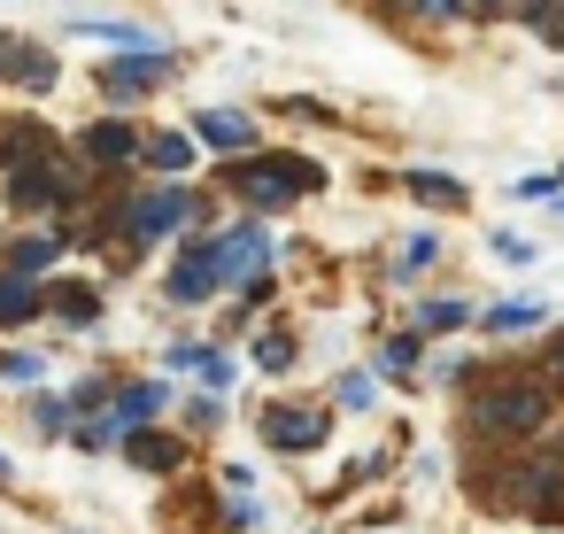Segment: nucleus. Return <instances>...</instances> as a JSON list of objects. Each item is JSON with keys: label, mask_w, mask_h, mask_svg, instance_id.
I'll list each match as a JSON object with an SVG mask.
<instances>
[{"label": "nucleus", "mask_w": 564, "mask_h": 534, "mask_svg": "<svg viewBox=\"0 0 564 534\" xmlns=\"http://www.w3.org/2000/svg\"><path fill=\"white\" fill-rule=\"evenodd\" d=\"M549 410H556V387H549V380H487V387L464 403V418H471L479 434H502V441L541 434Z\"/></svg>", "instance_id": "obj_1"}, {"label": "nucleus", "mask_w": 564, "mask_h": 534, "mask_svg": "<svg viewBox=\"0 0 564 534\" xmlns=\"http://www.w3.org/2000/svg\"><path fill=\"white\" fill-rule=\"evenodd\" d=\"M225 179H232V194H248L256 210H286V202H302V194L325 186V171H317L310 156H248V148H240V163H232Z\"/></svg>", "instance_id": "obj_2"}, {"label": "nucleus", "mask_w": 564, "mask_h": 534, "mask_svg": "<svg viewBox=\"0 0 564 534\" xmlns=\"http://www.w3.org/2000/svg\"><path fill=\"white\" fill-rule=\"evenodd\" d=\"M78 194H86V163H70L63 148L9 163V210H63V202H78Z\"/></svg>", "instance_id": "obj_3"}, {"label": "nucleus", "mask_w": 564, "mask_h": 534, "mask_svg": "<svg viewBox=\"0 0 564 534\" xmlns=\"http://www.w3.org/2000/svg\"><path fill=\"white\" fill-rule=\"evenodd\" d=\"M495 503H510L525 519H564V449H541V457L502 464V495Z\"/></svg>", "instance_id": "obj_4"}, {"label": "nucleus", "mask_w": 564, "mask_h": 534, "mask_svg": "<svg viewBox=\"0 0 564 534\" xmlns=\"http://www.w3.org/2000/svg\"><path fill=\"white\" fill-rule=\"evenodd\" d=\"M186 217H202V202H194L186 186H155V194H140V202L117 210V233L155 241V233H171V225H186Z\"/></svg>", "instance_id": "obj_5"}, {"label": "nucleus", "mask_w": 564, "mask_h": 534, "mask_svg": "<svg viewBox=\"0 0 564 534\" xmlns=\"http://www.w3.org/2000/svg\"><path fill=\"white\" fill-rule=\"evenodd\" d=\"M171 78V55L163 47H124L109 71H101V94L109 102H132V94H148V86H163Z\"/></svg>", "instance_id": "obj_6"}, {"label": "nucleus", "mask_w": 564, "mask_h": 534, "mask_svg": "<svg viewBox=\"0 0 564 534\" xmlns=\"http://www.w3.org/2000/svg\"><path fill=\"white\" fill-rule=\"evenodd\" d=\"M256 426H263V441H271V449H286V457H310V449H325V426H333V418L279 403V410H263Z\"/></svg>", "instance_id": "obj_7"}, {"label": "nucleus", "mask_w": 564, "mask_h": 534, "mask_svg": "<svg viewBox=\"0 0 564 534\" xmlns=\"http://www.w3.org/2000/svg\"><path fill=\"white\" fill-rule=\"evenodd\" d=\"M217 241H186V256H178V271H171V302H209L217 295Z\"/></svg>", "instance_id": "obj_8"}, {"label": "nucleus", "mask_w": 564, "mask_h": 534, "mask_svg": "<svg viewBox=\"0 0 564 534\" xmlns=\"http://www.w3.org/2000/svg\"><path fill=\"white\" fill-rule=\"evenodd\" d=\"M0 78L24 86V94H47L55 86V55L40 40H0Z\"/></svg>", "instance_id": "obj_9"}, {"label": "nucleus", "mask_w": 564, "mask_h": 534, "mask_svg": "<svg viewBox=\"0 0 564 534\" xmlns=\"http://www.w3.org/2000/svg\"><path fill=\"white\" fill-rule=\"evenodd\" d=\"M78 163H140V132H132L124 117L86 125V132H78Z\"/></svg>", "instance_id": "obj_10"}, {"label": "nucleus", "mask_w": 564, "mask_h": 534, "mask_svg": "<svg viewBox=\"0 0 564 534\" xmlns=\"http://www.w3.org/2000/svg\"><path fill=\"white\" fill-rule=\"evenodd\" d=\"M40 310H47L40 279H32V271H17V264H0V325H32Z\"/></svg>", "instance_id": "obj_11"}, {"label": "nucleus", "mask_w": 564, "mask_h": 534, "mask_svg": "<svg viewBox=\"0 0 564 534\" xmlns=\"http://www.w3.org/2000/svg\"><path fill=\"white\" fill-rule=\"evenodd\" d=\"M194 140H202V148H225V156H240V148L256 140V125H248L240 109H202V117H194Z\"/></svg>", "instance_id": "obj_12"}, {"label": "nucleus", "mask_w": 564, "mask_h": 534, "mask_svg": "<svg viewBox=\"0 0 564 534\" xmlns=\"http://www.w3.org/2000/svg\"><path fill=\"white\" fill-rule=\"evenodd\" d=\"M124 457H132L140 472H178V464H186V441H171V434H148V426H132V434H124Z\"/></svg>", "instance_id": "obj_13"}, {"label": "nucleus", "mask_w": 564, "mask_h": 534, "mask_svg": "<svg viewBox=\"0 0 564 534\" xmlns=\"http://www.w3.org/2000/svg\"><path fill=\"white\" fill-rule=\"evenodd\" d=\"M40 295H47V310H55L63 325H94V318H101V295H94L86 279H55V287H40Z\"/></svg>", "instance_id": "obj_14"}, {"label": "nucleus", "mask_w": 564, "mask_h": 534, "mask_svg": "<svg viewBox=\"0 0 564 534\" xmlns=\"http://www.w3.org/2000/svg\"><path fill=\"white\" fill-rule=\"evenodd\" d=\"M271 248H263V225H232V233H217V271H256Z\"/></svg>", "instance_id": "obj_15"}, {"label": "nucleus", "mask_w": 564, "mask_h": 534, "mask_svg": "<svg viewBox=\"0 0 564 534\" xmlns=\"http://www.w3.org/2000/svg\"><path fill=\"white\" fill-rule=\"evenodd\" d=\"M402 186H410L425 210H464V179H441V171H402Z\"/></svg>", "instance_id": "obj_16"}, {"label": "nucleus", "mask_w": 564, "mask_h": 534, "mask_svg": "<svg viewBox=\"0 0 564 534\" xmlns=\"http://www.w3.org/2000/svg\"><path fill=\"white\" fill-rule=\"evenodd\" d=\"M171 364H186V372H202V387L217 395V387H232V364L217 356V349H171Z\"/></svg>", "instance_id": "obj_17"}, {"label": "nucleus", "mask_w": 564, "mask_h": 534, "mask_svg": "<svg viewBox=\"0 0 564 534\" xmlns=\"http://www.w3.org/2000/svg\"><path fill=\"white\" fill-rule=\"evenodd\" d=\"M55 248H63V233H40V241H17V248H9V264H17V271H32V279H40V271H47V264H55Z\"/></svg>", "instance_id": "obj_18"}, {"label": "nucleus", "mask_w": 564, "mask_h": 534, "mask_svg": "<svg viewBox=\"0 0 564 534\" xmlns=\"http://www.w3.org/2000/svg\"><path fill=\"white\" fill-rule=\"evenodd\" d=\"M186 156H194V140H178V132L148 140V163H155V171H186Z\"/></svg>", "instance_id": "obj_19"}, {"label": "nucleus", "mask_w": 564, "mask_h": 534, "mask_svg": "<svg viewBox=\"0 0 564 534\" xmlns=\"http://www.w3.org/2000/svg\"><path fill=\"white\" fill-rule=\"evenodd\" d=\"M464 318H471L464 302H425V310H417V325H425V333H456Z\"/></svg>", "instance_id": "obj_20"}, {"label": "nucleus", "mask_w": 564, "mask_h": 534, "mask_svg": "<svg viewBox=\"0 0 564 534\" xmlns=\"http://www.w3.org/2000/svg\"><path fill=\"white\" fill-rule=\"evenodd\" d=\"M525 325H541V310H533V302H518V310H510V302H502V310H487V333H525Z\"/></svg>", "instance_id": "obj_21"}, {"label": "nucleus", "mask_w": 564, "mask_h": 534, "mask_svg": "<svg viewBox=\"0 0 564 534\" xmlns=\"http://www.w3.org/2000/svg\"><path fill=\"white\" fill-rule=\"evenodd\" d=\"M256 364H263V372H286V364H294V341H286V333H256Z\"/></svg>", "instance_id": "obj_22"}, {"label": "nucleus", "mask_w": 564, "mask_h": 534, "mask_svg": "<svg viewBox=\"0 0 564 534\" xmlns=\"http://www.w3.org/2000/svg\"><path fill=\"white\" fill-rule=\"evenodd\" d=\"M410 17H479V0H394Z\"/></svg>", "instance_id": "obj_23"}, {"label": "nucleus", "mask_w": 564, "mask_h": 534, "mask_svg": "<svg viewBox=\"0 0 564 534\" xmlns=\"http://www.w3.org/2000/svg\"><path fill=\"white\" fill-rule=\"evenodd\" d=\"M417 364V333H394L387 349H379V372H410Z\"/></svg>", "instance_id": "obj_24"}, {"label": "nucleus", "mask_w": 564, "mask_h": 534, "mask_svg": "<svg viewBox=\"0 0 564 534\" xmlns=\"http://www.w3.org/2000/svg\"><path fill=\"white\" fill-rule=\"evenodd\" d=\"M40 372H47V364H40V356H0V380H24V387H32V380H40Z\"/></svg>", "instance_id": "obj_25"}, {"label": "nucleus", "mask_w": 564, "mask_h": 534, "mask_svg": "<svg viewBox=\"0 0 564 534\" xmlns=\"http://www.w3.org/2000/svg\"><path fill=\"white\" fill-rule=\"evenodd\" d=\"M417 264H433V233H417V241L402 248V271H417Z\"/></svg>", "instance_id": "obj_26"}, {"label": "nucleus", "mask_w": 564, "mask_h": 534, "mask_svg": "<svg viewBox=\"0 0 564 534\" xmlns=\"http://www.w3.org/2000/svg\"><path fill=\"white\" fill-rule=\"evenodd\" d=\"M541 364H549V387H564V333H549V356Z\"/></svg>", "instance_id": "obj_27"}, {"label": "nucleus", "mask_w": 564, "mask_h": 534, "mask_svg": "<svg viewBox=\"0 0 564 534\" xmlns=\"http://www.w3.org/2000/svg\"><path fill=\"white\" fill-rule=\"evenodd\" d=\"M0 480H9V457H0Z\"/></svg>", "instance_id": "obj_28"}, {"label": "nucleus", "mask_w": 564, "mask_h": 534, "mask_svg": "<svg viewBox=\"0 0 564 534\" xmlns=\"http://www.w3.org/2000/svg\"><path fill=\"white\" fill-rule=\"evenodd\" d=\"M556 179H564V171H556Z\"/></svg>", "instance_id": "obj_29"}]
</instances>
